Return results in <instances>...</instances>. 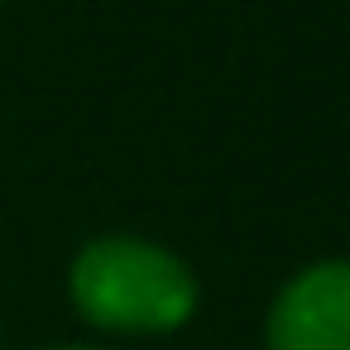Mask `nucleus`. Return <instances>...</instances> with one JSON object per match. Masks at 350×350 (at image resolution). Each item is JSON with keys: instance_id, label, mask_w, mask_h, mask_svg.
I'll return each mask as SVG.
<instances>
[{"instance_id": "nucleus-1", "label": "nucleus", "mask_w": 350, "mask_h": 350, "mask_svg": "<svg viewBox=\"0 0 350 350\" xmlns=\"http://www.w3.org/2000/svg\"><path fill=\"white\" fill-rule=\"evenodd\" d=\"M72 302L106 331H178L197 312L192 269L149 240L106 235L72 259Z\"/></svg>"}, {"instance_id": "nucleus-2", "label": "nucleus", "mask_w": 350, "mask_h": 350, "mask_svg": "<svg viewBox=\"0 0 350 350\" xmlns=\"http://www.w3.org/2000/svg\"><path fill=\"white\" fill-rule=\"evenodd\" d=\"M269 350H350V264L302 269L269 307Z\"/></svg>"}, {"instance_id": "nucleus-3", "label": "nucleus", "mask_w": 350, "mask_h": 350, "mask_svg": "<svg viewBox=\"0 0 350 350\" xmlns=\"http://www.w3.org/2000/svg\"><path fill=\"white\" fill-rule=\"evenodd\" d=\"M63 350H87V345H63Z\"/></svg>"}]
</instances>
